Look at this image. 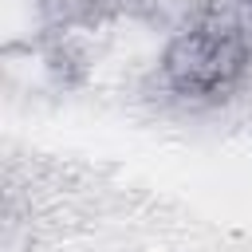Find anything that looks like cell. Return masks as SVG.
<instances>
[{
	"mask_svg": "<svg viewBox=\"0 0 252 252\" xmlns=\"http://www.w3.org/2000/svg\"><path fill=\"white\" fill-rule=\"evenodd\" d=\"M248 67V39L232 20H205L181 32L165 55V79L185 98H217Z\"/></svg>",
	"mask_w": 252,
	"mask_h": 252,
	"instance_id": "6da1fadb",
	"label": "cell"
},
{
	"mask_svg": "<svg viewBox=\"0 0 252 252\" xmlns=\"http://www.w3.org/2000/svg\"><path fill=\"white\" fill-rule=\"evenodd\" d=\"M244 4H248V8H252V0H244Z\"/></svg>",
	"mask_w": 252,
	"mask_h": 252,
	"instance_id": "7a4b0ae2",
	"label": "cell"
}]
</instances>
